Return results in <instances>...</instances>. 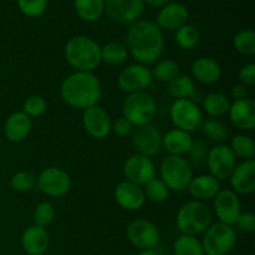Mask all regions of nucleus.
<instances>
[{
    "mask_svg": "<svg viewBox=\"0 0 255 255\" xmlns=\"http://www.w3.org/2000/svg\"><path fill=\"white\" fill-rule=\"evenodd\" d=\"M163 46V35L156 22L136 21L127 31V50L138 64H156L162 56Z\"/></svg>",
    "mask_w": 255,
    "mask_h": 255,
    "instance_id": "f257e3e1",
    "label": "nucleus"
},
{
    "mask_svg": "<svg viewBox=\"0 0 255 255\" xmlns=\"http://www.w3.org/2000/svg\"><path fill=\"white\" fill-rule=\"evenodd\" d=\"M62 101L75 109L86 110L99 104L102 86L92 72L75 71L62 81L60 87Z\"/></svg>",
    "mask_w": 255,
    "mask_h": 255,
    "instance_id": "f03ea898",
    "label": "nucleus"
},
{
    "mask_svg": "<svg viewBox=\"0 0 255 255\" xmlns=\"http://www.w3.org/2000/svg\"><path fill=\"white\" fill-rule=\"evenodd\" d=\"M65 57L76 71L92 72L101 62V47L91 37L79 35L66 42Z\"/></svg>",
    "mask_w": 255,
    "mask_h": 255,
    "instance_id": "7ed1b4c3",
    "label": "nucleus"
},
{
    "mask_svg": "<svg viewBox=\"0 0 255 255\" xmlns=\"http://www.w3.org/2000/svg\"><path fill=\"white\" fill-rule=\"evenodd\" d=\"M212 209L206 203L191 201L179 208L176 216V226L183 236L196 237L204 233L212 224Z\"/></svg>",
    "mask_w": 255,
    "mask_h": 255,
    "instance_id": "20e7f679",
    "label": "nucleus"
},
{
    "mask_svg": "<svg viewBox=\"0 0 255 255\" xmlns=\"http://www.w3.org/2000/svg\"><path fill=\"white\" fill-rule=\"evenodd\" d=\"M124 117L128 120L133 127L149 125L157 114V105L148 92L129 94L124 102Z\"/></svg>",
    "mask_w": 255,
    "mask_h": 255,
    "instance_id": "39448f33",
    "label": "nucleus"
},
{
    "mask_svg": "<svg viewBox=\"0 0 255 255\" xmlns=\"http://www.w3.org/2000/svg\"><path fill=\"white\" fill-rule=\"evenodd\" d=\"M161 179L169 191L183 192L188 189L193 178L192 166L182 156H168L161 164Z\"/></svg>",
    "mask_w": 255,
    "mask_h": 255,
    "instance_id": "423d86ee",
    "label": "nucleus"
},
{
    "mask_svg": "<svg viewBox=\"0 0 255 255\" xmlns=\"http://www.w3.org/2000/svg\"><path fill=\"white\" fill-rule=\"evenodd\" d=\"M236 241L237 236L233 227L217 222L204 232L201 243L204 255H227L234 248Z\"/></svg>",
    "mask_w": 255,
    "mask_h": 255,
    "instance_id": "0eeeda50",
    "label": "nucleus"
},
{
    "mask_svg": "<svg viewBox=\"0 0 255 255\" xmlns=\"http://www.w3.org/2000/svg\"><path fill=\"white\" fill-rule=\"evenodd\" d=\"M169 116L176 128L186 131L188 133L201 128L203 120V112L197 104L191 100H176L169 110Z\"/></svg>",
    "mask_w": 255,
    "mask_h": 255,
    "instance_id": "6e6552de",
    "label": "nucleus"
},
{
    "mask_svg": "<svg viewBox=\"0 0 255 255\" xmlns=\"http://www.w3.org/2000/svg\"><path fill=\"white\" fill-rule=\"evenodd\" d=\"M153 77L152 72L146 65L133 64L122 70L117 79L119 87L127 94L144 92L152 86Z\"/></svg>",
    "mask_w": 255,
    "mask_h": 255,
    "instance_id": "1a4fd4ad",
    "label": "nucleus"
},
{
    "mask_svg": "<svg viewBox=\"0 0 255 255\" xmlns=\"http://www.w3.org/2000/svg\"><path fill=\"white\" fill-rule=\"evenodd\" d=\"M36 184L42 193L50 197L65 196L71 188L70 176L59 167H47L42 169L36 178Z\"/></svg>",
    "mask_w": 255,
    "mask_h": 255,
    "instance_id": "9d476101",
    "label": "nucleus"
},
{
    "mask_svg": "<svg viewBox=\"0 0 255 255\" xmlns=\"http://www.w3.org/2000/svg\"><path fill=\"white\" fill-rule=\"evenodd\" d=\"M207 166L212 177L218 181H224L231 177L232 172L236 168L237 157L232 152L231 147L227 144H218L209 149Z\"/></svg>",
    "mask_w": 255,
    "mask_h": 255,
    "instance_id": "9b49d317",
    "label": "nucleus"
},
{
    "mask_svg": "<svg viewBox=\"0 0 255 255\" xmlns=\"http://www.w3.org/2000/svg\"><path fill=\"white\" fill-rule=\"evenodd\" d=\"M128 241L141 251L154 249L159 243V231L152 222L146 219H136L131 222L126 229Z\"/></svg>",
    "mask_w": 255,
    "mask_h": 255,
    "instance_id": "f8f14e48",
    "label": "nucleus"
},
{
    "mask_svg": "<svg viewBox=\"0 0 255 255\" xmlns=\"http://www.w3.org/2000/svg\"><path fill=\"white\" fill-rule=\"evenodd\" d=\"M124 174L126 181L143 187L149 181L156 178V167L149 157L136 153L128 157L125 162Z\"/></svg>",
    "mask_w": 255,
    "mask_h": 255,
    "instance_id": "ddd939ff",
    "label": "nucleus"
},
{
    "mask_svg": "<svg viewBox=\"0 0 255 255\" xmlns=\"http://www.w3.org/2000/svg\"><path fill=\"white\" fill-rule=\"evenodd\" d=\"M144 10L143 0H105V11L112 21L134 22Z\"/></svg>",
    "mask_w": 255,
    "mask_h": 255,
    "instance_id": "4468645a",
    "label": "nucleus"
},
{
    "mask_svg": "<svg viewBox=\"0 0 255 255\" xmlns=\"http://www.w3.org/2000/svg\"><path fill=\"white\" fill-rule=\"evenodd\" d=\"M132 132H133L131 136L132 144L137 149L138 154L152 157L162 149L163 136L156 126H152L151 124L144 125V126L136 127V129Z\"/></svg>",
    "mask_w": 255,
    "mask_h": 255,
    "instance_id": "2eb2a0df",
    "label": "nucleus"
},
{
    "mask_svg": "<svg viewBox=\"0 0 255 255\" xmlns=\"http://www.w3.org/2000/svg\"><path fill=\"white\" fill-rule=\"evenodd\" d=\"M82 125L85 131L96 139H102L109 136L112 128V121L109 112L99 105L84 110Z\"/></svg>",
    "mask_w": 255,
    "mask_h": 255,
    "instance_id": "dca6fc26",
    "label": "nucleus"
},
{
    "mask_svg": "<svg viewBox=\"0 0 255 255\" xmlns=\"http://www.w3.org/2000/svg\"><path fill=\"white\" fill-rule=\"evenodd\" d=\"M214 211L221 223L233 226L242 213L238 196L231 189H222L214 197Z\"/></svg>",
    "mask_w": 255,
    "mask_h": 255,
    "instance_id": "f3484780",
    "label": "nucleus"
},
{
    "mask_svg": "<svg viewBox=\"0 0 255 255\" xmlns=\"http://www.w3.org/2000/svg\"><path fill=\"white\" fill-rule=\"evenodd\" d=\"M231 184L234 193L252 194L255 191V162L254 159H246L237 164L232 172Z\"/></svg>",
    "mask_w": 255,
    "mask_h": 255,
    "instance_id": "a211bd4d",
    "label": "nucleus"
},
{
    "mask_svg": "<svg viewBox=\"0 0 255 255\" xmlns=\"http://www.w3.org/2000/svg\"><path fill=\"white\" fill-rule=\"evenodd\" d=\"M115 199L120 207L132 212L141 209L146 202L143 188L128 181L117 184L115 189Z\"/></svg>",
    "mask_w": 255,
    "mask_h": 255,
    "instance_id": "6ab92c4d",
    "label": "nucleus"
},
{
    "mask_svg": "<svg viewBox=\"0 0 255 255\" xmlns=\"http://www.w3.org/2000/svg\"><path fill=\"white\" fill-rule=\"evenodd\" d=\"M229 119L233 126L241 131H253L255 128V102L252 99L234 101L229 107Z\"/></svg>",
    "mask_w": 255,
    "mask_h": 255,
    "instance_id": "aec40b11",
    "label": "nucleus"
},
{
    "mask_svg": "<svg viewBox=\"0 0 255 255\" xmlns=\"http://www.w3.org/2000/svg\"><path fill=\"white\" fill-rule=\"evenodd\" d=\"M50 246V237L46 228L35 224L27 227L21 237V247L27 255H44Z\"/></svg>",
    "mask_w": 255,
    "mask_h": 255,
    "instance_id": "412c9836",
    "label": "nucleus"
},
{
    "mask_svg": "<svg viewBox=\"0 0 255 255\" xmlns=\"http://www.w3.org/2000/svg\"><path fill=\"white\" fill-rule=\"evenodd\" d=\"M188 10L181 2H168L157 15V25L166 30H177L187 24Z\"/></svg>",
    "mask_w": 255,
    "mask_h": 255,
    "instance_id": "4be33fe9",
    "label": "nucleus"
},
{
    "mask_svg": "<svg viewBox=\"0 0 255 255\" xmlns=\"http://www.w3.org/2000/svg\"><path fill=\"white\" fill-rule=\"evenodd\" d=\"M31 129V119L22 111H16L7 117L4 126V134L7 141L17 142L24 141Z\"/></svg>",
    "mask_w": 255,
    "mask_h": 255,
    "instance_id": "5701e85b",
    "label": "nucleus"
},
{
    "mask_svg": "<svg viewBox=\"0 0 255 255\" xmlns=\"http://www.w3.org/2000/svg\"><path fill=\"white\" fill-rule=\"evenodd\" d=\"M189 194L196 201L203 202L214 198L221 191V183L218 179L212 177L211 174H202V176L193 177L188 186Z\"/></svg>",
    "mask_w": 255,
    "mask_h": 255,
    "instance_id": "b1692460",
    "label": "nucleus"
},
{
    "mask_svg": "<svg viewBox=\"0 0 255 255\" xmlns=\"http://www.w3.org/2000/svg\"><path fill=\"white\" fill-rule=\"evenodd\" d=\"M192 75L196 81L204 85H212L222 76V67L212 57H199L192 64Z\"/></svg>",
    "mask_w": 255,
    "mask_h": 255,
    "instance_id": "393cba45",
    "label": "nucleus"
},
{
    "mask_svg": "<svg viewBox=\"0 0 255 255\" xmlns=\"http://www.w3.org/2000/svg\"><path fill=\"white\" fill-rule=\"evenodd\" d=\"M192 144H193V138L191 133L178 128L169 129L163 136V141H162V147H164L166 151L172 156L183 157V154L188 153Z\"/></svg>",
    "mask_w": 255,
    "mask_h": 255,
    "instance_id": "a878e982",
    "label": "nucleus"
},
{
    "mask_svg": "<svg viewBox=\"0 0 255 255\" xmlns=\"http://www.w3.org/2000/svg\"><path fill=\"white\" fill-rule=\"evenodd\" d=\"M77 16L87 22L99 20L105 11V0H74Z\"/></svg>",
    "mask_w": 255,
    "mask_h": 255,
    "instance_id": "bb28decb",
    "label": "nucleus"
},
{
    "mask_svg": "<svg viewBox=\"0 0 255 255\" xmlns=\"http://www.w3.org/2000/svg\"><path fill=\"white\" fill-rule=\"evenodd\" d=\"M202 107L203 111L207 112L211 117H222L228 114L231 102L226 95L221 92H211L206 95L202 101Z\"/></svg>",
    "mask_w": 255,
    "mask_h": 255,
    "instance_id": "cd10ccee",
    "label": "nucleus"
},
{
    "mask_svg": "<svg viewBox=\"0 0 255 255\" xmlns=\"http://www.w3.org/2000/svg\"><path fill=\"white\" fill-rule=\"evenodd\" d=\"M196 90L194 80L187 75H179L178 77L168 82V87H167L169 96L176 100H189Z\"/></svg>",
    "mask_w": 255,
    "mask_h": 255,
    "instance_id": "c85d7f7f",
    "label": "nucleus"
},
{
    "mask_svg": "<svg viewBox=\"0 0 255 255\" xmlns=\"http://www.w3.org/2000/svg\"><path fill=\"white\" fill-rule=\"evenodd\" d=\"M153 80L159 82H171L176 77L179 76L181 67L178 62L171 59H164L161 61H157L153 69L151 70Z\"/></svg>",
    "mask_w": 255,
    "mask_h": 255,
    "instance_id": "c756f323",
    "label": "nucleus"
},
{
    "mask_svg": "<svg viewBox=\"0 0 255 255\" xmlns=\"http://www.w3.org/2000/svg\"><path fill=\"white\" fill-rule=\"evenodd\" d=\"M128 57V50L120 42H109L101 47V61L117 66L124 64Z\"/></svg>",
    "mask_w": 255,
    "mask_h": 255,
    "instance_id": "7c9ffc66",
    "label": "nucleus"
},
{
    "mask_svg": "<svg viewBox=\"0 0 255 255\" xmlns=\"http://www.w3.org/2000/svg\"><path fill=\"white\" fill-rule=\"evenodd\" d=\"M231 149L236 157L246 159H253L255 156V144L252 137L244 133L236 134L231 141Z\"/></svg>",
    "mask_w": 255,
    "mask_h": 255,
    "instance_id": "2f4dec72",
    "label": "nucleus"
},
{
    "mask_svg": "<svg viewBox=\"0 0 255 255\" xmlns=\"http://www.w3.org/2000/svg\"><path fill=\"white\" fill-rule=\"evenodd\" d=\"M174 39L179 47L184 50H192L198 46L199 41H201V34L193 25L186 24L176 30Z\"/></svg>",
    "mask_w": 255,
    "mask_h": 255,
    "instance_id": "473e14b6",
    "label": "nucleus"
},
{
    "mask_svg": "<svg viewBox=\"0 0 255 255\" xmlns=\"http://www.w3.org/2000/svg\"><path fill=\"white\" fill-rule=\"evenodd\" d=\"M202 131L203 134L212 142L216 143H221V142L226 141L228 137V128L226 125L222 121L217 119H207L206 121L202 122Z\"/></svg>",
    "mask_w": 255,
    "mask_h": 255,
    "instance_id": "72a5a7b5",
    "label": "nucleus"
},
{
    "mask_svg": "<svg viewBox=\"0 0 255 255\" xmlns=\"http://www.w3.org/2000/svg\"><path fill=\"white\" fill-rule=\"evenodd\" d=\"M174 254L176 255H204L202 243L192 236H181L174 242Z\"/></svg>",
    "mask_w": 255,
    "mask_h": 255,
    "instance_id": "f704fd0d",
    "label": "nucleus"
},
{
    "mask_svg": "<svg viewBox=\"0 0 255 255\" xmlns=\"http://www.w3.org/2000/svg\"><path fill=\"white\" fill-rule=\"evenodd\" d=\"M234 49L244 56H253L255 54V32L251 29H244L237 32L233 39Z\"/></svg>",
    "mask_w": 255,
    "mask_h": 255,
    "instance_id": "c9c22d12",
    "label": "nucleus"
},
{
    "mask_svg": "<svg viewBox=\"0 0 255 255\" xmlns=\"http://www.w3.org/2000/svg\"><path fill=\"white\" fill-rule=\"evenodd\" d=\"M143 193L148 201L153 203H163L168 198L169 189L162 179L153 178L143 186Z\"/></svg>",
    "mask_w": 255,
    "mask_h": 255,
    "instance_id": "e433bc0d",
    "label": "nucleus"
},
{
    "mask_svg": "<svg viewBox=\"0 0 255 255\" xmlns=\"http://www.w3.org/2000/svg\"><path fill=\"white\" fill-rule=\"evenodd\" d=\"M55 214H56V212H55L54 206L50 202H41L35 207L34 213H32V222H34L35 226L46 228L47 226L52 223Z\"/></svg>",
    "mask_w": 255,
    "mask_h": 255,
    "instance_id": "4c0bfd02",
    "label": "nucleus"
},
{
    "mask_svg": "<svg viewBox=\"0 0 255 255\" xmlns=\"http://www.w3.org/2000/svg\"><path fill=\"white\" fill-rule=\"evenodd\" d=\"M10 186L15 192H29L36 186V176L31 172H16L10 179Z\"/></svg>",
    "mask_w": 255,
    "mask_h": 255,
    "instance_id": "58836bf2",
    "label": "nucleus"
},
{
    "mask_svg": "<svg viewBox=\"0 0 255 255\" xmlns=\"http://www.w3.org/2000/svg\"><path fill=\"white\" fill-rule=\"evenodd\" d=\"M20 11L29 17H39L46 11L47 0H16Z\"/></svg>",
    "mask_w": 255,
    "mask_h": 255,
    "instance_id": "ea45409f",
    "label": "nucleus"
},
{
    "mask_svg": "<svg viewBox=\"0 0 255 255\" xmlns=\"http://www.w3.org/2000/svg\"><path fill=\"white\" fill-rule=\"evenodd\" d=\"M46 109V101H45L44 97L39 96V95H32V96L27 97L22 105V112L26 114L30 119L31 117H40L45 114Z\"/></svg>",
    "mask_w": 255,
    "mask_h": 255,
    "instance_id": "a19ab883",
    "label": "nucleus"
},
{
    "mask_svg": "<svg viewBox=\"0 0 255 255\" xmlns=\"http://www.w3.org/2000/svg\"><path fill=\"white\" fill-rule=\"evenodd\" d=\"M208 147L204 142L197 141L193 142L191 149H189V157H191V161L193 162L196 166L201 167L203 164L207 163V157H208Z\"/></svg>",
    "mask_w": 255,
    "mask_h": 255,
    "instance_id": "79ce46f5",
    "label": "nucleus"
},
{
    "mask_svg": "<svg viewBox=\"0 0 255 255\" xmlns=\"http://www.w3.org/2000/svg\"><path fill=\"white\" fill-rule=\"evenodd\" d=\"M238 80L241 85L246 87H253L255 85V65L247 64L239 70Z\"/></svg>",
    "mask_w": 255,
    "mask_h": 255,
    "instance_id": "37998d69",
    "label": "nucleus"
},
{
    "mask_svg": "<svg viewBox=\"0 0 255 255\" xmlns=\"http://www.w3.org/2000/svg\"><path fill=\"white\" fill-rule=\"evenodd\" d=\"M111 131H114L115 134H117L119 137H126L132 133V131H133V125L122 116L120 119H117L115 121V124H112Z\"/></svg>",
    "mask_w": 255,
    "mask_h": 255,
    "instance_id": "c03bdc74",
    "label": "nucleus"
},
{
    "mask_svg": "<svg viewBox=\"0 0 255 255\" xmlns=\"http://www.w3.org/2000/svg\"><path fill=\"white\" fill-rule=\"evenodd\" d=\"M236 224L241 231L247 232V233H253L255 231V216L253 213H249V212L241 213Z\"/></svg>",
    "mask_w": 255,
    "mask_h": 255,
    "instance_id": "a18cd8bd",
    "label": "nucleus"
},
{
    "mask_svg": "<svg viewBox=\"0 0 255 255\" xmlns=\"http://www.w3.org/2000/svg\"><path fill=\"white\" fill-rule=\"evenodd\" d=\"M231 95L232 99H233L234 101H239V100H244L249 97L248 90H247V87L243 86V85H237V86L232 87Z\"/></svg>",
    "mask_w": 255,
    "mask_h": 255,
    "instance_id": "49530a36",
    "label": "nucleus"
},
{
    "mask_svg": "<svg viewBox=\"0 0 255 255\" xmlns=\"http://www.w3.org/2000/svg\"><path fill=\"white\" fill-rule=\"evenodd\" d=\"M143 2H146V4L151 5V6H154V7H162L166 4H168L169 0H143Z\"/></svg>",
    "mask_w": 255,
    "mask_h": 255,
    "instance_id": "de8ad7c7",
    "label": "nucleus"
},
{
    "mask_svg": "<svg viewBox=\"0 0 255 255\" xmlns=\"http://www.w3.org/2000/svg\"><path fill=\"white\" fill-rule=\"evenodd\" d=\"M138 255H159L154 249H147V251H142Z\"/></svg>",
    "mask_w": 255,
    "mask_h": 255,
    "instance_id": "09e8293b",
    "label": "nucleus"
}]
</instances>
